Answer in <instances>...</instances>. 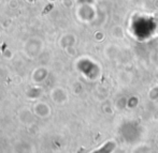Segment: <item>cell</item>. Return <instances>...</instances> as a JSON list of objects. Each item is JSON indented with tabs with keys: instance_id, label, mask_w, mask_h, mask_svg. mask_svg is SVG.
<instances>
[{
	"instance_id": "1",
	"label": "cell",
	"mask_w": 158,
	"mask_h": 153,
	"mask_svg": "<svg viewBox=\"0 0 158 153\" xmlns=\"http://www.w3.org/2000/svg\"><path fill=\"white\" fill-rule=\"evenodd\" d=\"M113 144L112 142H107V145H105V147L102 148V149H100V150H98V151H96V152H94V153H110L111 152V150L113 149Z\"/></svg>"
}]
</instances>
